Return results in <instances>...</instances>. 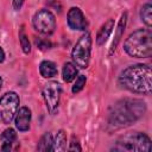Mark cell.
<instances>
[{
	"label": "cell",
	"instance_id": "277c9868",
	"mask_svg": "<svg viewBox=\"0 0 152 152\" xmlns=\"http://www.w3.org/2000/svg\"><path fill=\"white\" fill-rule=\"evenodd\" d=\"M115 151H127V152H150L151 151V139L141 132H129L121 135L113 147Z\"/></svg>",
	"mask_w": 152,
	"mask_h": 152
},
{
	"label": "cell",
	"instance_id": "ba28073f",
	"mask_svg": "<svg viewBox=\"0 0 152 152\" xmlns=\"http://www.w3.org/2000/svg\"><path fill=\"white\" fill-rule=\"evenodd\" d=\"M32 24L36 31L42 34H51L56 28V18L49 10H40L36 12L32 19Z\"/></svg>",
	"mask_w": 152,
	"mask_h": 152
},
{
	"label": "cell",
	"instance_id": "5b68a950",
	"mask_svg": "<svg viewBox=\"0 0 152 152\" xmlns=\"http://www.w3.org/2000/svg\"><path fill=\"white\" fill-rule=\"evenodd\" d=\"M91 51V37L89 33H84L80 37L71 51V58L76 66L81 69H87L90 61Z\"/></svg>",
	"mask_w": 152,
	"mask_h": 152
},
{
	"label": "cell",
	"instance_id": "9c48e42d",
	"mask_svg": "<svg viewBox=\"0 0 152 152\" xmlns=\"http://www.w3.org/2000/svg\"><path fill=\"white\" fill-rule=\"evenodd\" d=\"M66 20H68V25L71 30L84 31L88 26L87 19L78 7H71L69 10L68 15H66Z\"/></svg>",
	"mask_w": 152,
	"mask_h": 152
},
{
	"label": "cell",
	"instance_id": "44dd1931",
	"mask_svg": "<svg viewBox=\"0 0 152 152\" xmlns=\"http://www.w3.org/2000/svg\"><path fill=\"white\" fill-rule=\"evenodd\" d=\"M34 43H36V45L40 50H48V49L51 48V43L50 42L44 40V39H40V38H34Z\"/></svg>",
	"mask_w": 152,
	"mask_h": 152
},
{
	"label": "cell",
	"instance_id": "603a6c76",
	"mask_svg": "<svg viewBox=\"0 0 152 152\" xmlns=\"http://www.w3.org/2000/svg\"><path fill=\"white\" fill-rule=\"evenodd\" d=\"M24 1H25V0H12V4H13V8H14L15 11H19V10L21 8V6H23Z\"/></svg>",
	"mask_w": 152,
	"mask_h": 152
},
{
	"label": "cell",
	"instance_id": "9a60e30c",
	"mask_svg": "<svg viewBox=\"0 0 152 152\" xmlns=\"http://www.w3.org/2000/svg\"><path fill=\"white\" fill-rule=\"evenodd\" d=\"M39 71H40V75L44 77V78H51L53 76L57 75V66L53 62L51 61H43L40 64H39Z\"/></svg>",
	"mask_w": 152,
	"mask_h": 152
},
{
	"label": "cell",
	"instance_id": "8992f818",
	"mask_svg": "<svg viewBox=\"0 0 152 152\" xmlns=\"http://www.w3.org/2000/svg\"><path fill=\"white\" fill-rule=\"evenodd\" d=\"M61 93H62V87L56 81H50L43 87V90H42L43 99L45 101L46 109L51 115H55L58 112Z\"/></svg>",
	"mask_w": 152,
	"mask_h": 152
},
{
	"label": "cell",
	"instance_id": "7402d4cb",
	"mask_svg": "<svg viewBox=\"0 0 152 152\" xmlns=\"http://www.w3.org/2000/svg\"><path fill=\"white\" fill-rule=\"evenodd\" d=\"M68 150L69 151H81L82 150L81 146H80V142H78V140L75 135L71 137V141H70V145H69Z\"/></svg>",
	"mask_w": 152,
	"mask_h": 152
},
{
	"label": "cell",
	"instance_id": "30bf717a",
	"mask_svg": "<svg viewBox=\"0 0 152 152\" xmlns=\"http://www.w3.org/2000/svg\"><path fill=\"white\" fill-rule=\"evenodd\" d=\"M14 122H15V127L20 132L28 131L31 122V110L27 107H21L20 109H18L14 116Z\"/></svg>",
	"mask_w": 152,
	"mask_h": 152
},
{
	"label": "cell",
	"instance_id": "7c38bea8",
	"mask_svg": "<svg viewBox=\"0 0 152 152\" xmlns=\"http://www.w3.org/2000/svg\"><path fill=\"white\" fill-rule=\"evenodd\" d=\"M113 28H114V20L113 19H108L107 21H104V24L100 27V30L96 34V44L97 45L104 44L106 40L109 38Z\"/></svg>",
	"mask_w": 152,
	"mask_h": 152
},
{
	"label": "cell",
	"instance_id": "ffe728a7",
	"mask_svg": "<svg viewBox=\"0 0 152 152\" xmlns=\"http://www.w3.org/2000/svg\"><path fill=\"white\" fill-rule=\"evenodd\" d=\"M86 82H87V78H86L84 75L77 76V78H76V81H75V83H74V86H72V88H71L72 93L76 94V93L81 91V90L83 89V87L86 86Z\"/></svg>",
	"mask_w": 152,
	"mask_h": 152
},
{
	"label": "cell",
	"instance_id": "cb8c5ba5",
	"mask_svg": "<svg viewBox=\"0 0 152 152\" xmlns=\"http://www.w3.org/2000/svg\"><path fill=\"white\" fill-rule=\"evenodd\" d=\"M5 61V52H4V50L0 48V63H2Z\"/></svg>",
	"mask_w": 152,
	"mask_h": 152
},
{
	"label": "cell",
	"instance_id": "d6986e66",
	"mask_svg": "<svg viewBox=\"0 0 152 152\" xmlns=\"http://www.w3.org/2000/svg\"><path fill=\"white\" fill-rule=\"evenodd\" d=\"M19 40H20V45H21V49H23L24 53L28 55V53L31 52V45H30L28 38H27V36L25 34L23 27H21L20 31H19Z\"/></svg>",
	"mask_w": 152,
	"mask_h": 152
},
{
	"label": "cell",
	"instance_id": "8fae6325",
	"mask_svg": "<svg viewBox=\"0 0 152 152\" xmlns=\"http://www.w3.org/2000/svg\"><path fill=\"white\" fill-rule=\"evenodd\" d=\"M126 23H127V13L125 12L119 23H118V26H116V30H115V34H114V39L112 42V45H110V50H109V55H113V52L115 51L118 44L120 43V39L122 38L124 36V32H125V27H126Z\"/></svg>",
	"mask_w": 152,
	"mask_h": 152
},
{
	"label": "cell",
	"instance_id": "e0dca14e",
	"mask_svg": "<svg viewBox=\"0 0 152 152\" xmlns=\"http://www.w3.org/2000/svg\"><path fill=\"white\" fill-rule=\"evenodd\" d=\"M140 19L141 21L150 28L152 25V5L151 2H146L140 10Z\"/></svg>",
	"mask_w": 152,
	"mask_h": 152
},
{
	"label": "cell",
	"instance_id": "6da1fadb",
	"mask_svg": "<svg viewBox=\"0 0 152 152\" xmlns=\"http://www.w3.org/2000/svg\"><path fill=\"white\" fill-rule=\"evenodd\" d=\"M146 112V103L140 99H124L118 101L109 113V126L114 129L132 125Z\"/></svg>",
	"mask_w": 152,
	"mask_h": 152
},
{
	"label": "cell",
	"instance_id": "3957f363",
	"mask_svg": "<svg viewBox=\"0 0 152 152\" xmlns=\"http://www.w3.org/2000/svg\"><path fill=\"white\" fill-rule=\"evenodd\" d=\"M126 53L134 58H148L152 55L151 28H139L131 33L124 43Z\"/></svg>",
	"mask_w": 152,
	"mask_h": 152
},
{
	"label": "cell",
	"instance_id": "5bb4252c",
	"mask_svg": "<svg viewBox=\"0 0 152 152\" xmlns=\"http://www.w3.org/2000/svg\"><path fill=\"white\" fill-rule=\"evenodd\" d=\"M66 150V134L63 129H59L52 140V147L51 151L55 152H63Z\"/></svg>",
	"mask_w": 152,
	"mask_h": 152
},
{
	"label": "cell",
	"instance_id": "ac0fdd59",
	"mask_svg": "<svg viewBox=\"0 0 152 152\" xmlns=\"http://www.w3.org/2000/svg\"><path fill=\"white\" fill-rule=\"evenodd\" d=\"M52 134L50 132H46L38 141L37 144V150L38 151H42V152H46V151H51V147H52Z\"/></svg>",
	"mask_w": 152,
	"mask_h": 152
},
{
	"label": "cell",
	"instance_id": "d4e9b609",
	"mask_svg": "<svg viewBox=\"0 0 152 152\" xmlns=\"http://www.w3.org/2000/svg\"><path fill=\"white\" fill-rule=\"evenodd\" d=\"M1 87H2V78H1V76H0V89H1Z\"/></svg>",
	"mask_w": 152,
	"mask_h": 152
},
{
	"label": "cell",
	"instance_id": "4fadbf2b",
	"mask_svg": "<svg viewBox=\"0 0 152 152\" xmlns=\"http://www.w3.org/2000/svg\"><path fill=\"white\" fill-rule=\"evenodd\" d=\"M0 138H1V141H2L1 150L2 151H10L12 148V145L17 140V133L13 128H7L2 132Z\"/></svg>",
	"mask_w": 152,
	"mask_h": 152
},
{
	"label": "cell",
	"instance_id": "2e32d148",
	"mask_svg": "<svg viewBox=\"0 0 152 152\" xmlns=\"http://www.w3.org/2000/svg\"><path fill=\"white\" fill-rule=\"evenodd\" d=\"M77 76V68L74 63L71 62H66L64 65H63V80L69 83L71 82L72 80H75Z\"/></svg>",
	"mask_w": 152,
	"mask_h": 152
},
{
	"label": "cell",
	"instance_id": "52a82bcc",
	"mask_svg": "<svg viewBox=\"0 0 152 152\" xmlns=\"http://www.w3.org/2000/svg\"><path fill=\"white\" fill-rule=\"evenodd\" d=\"M19 108V96L14 91H8L0 97V115L5 124H11Z\"/></svg>",
	"mask_w": 152,
	"mask_h": 152
},
{
	"label": "cell",
	"instance_id": "7a4b0ae2",
	"mask_svg": "<svg viewBox=\"0 0 152 152\" xmlns=\"http://www.w3.org/2000/svg\"><path fill=\"white\" fill-rule=\"evenodd\" d=\"M119 83L125 89L150 95L152 91V70L147 64H134L124 69L119 76Z\"/></svg>",
	"mask_w": 152,
	"mask_h": 152
}]
</instances>
